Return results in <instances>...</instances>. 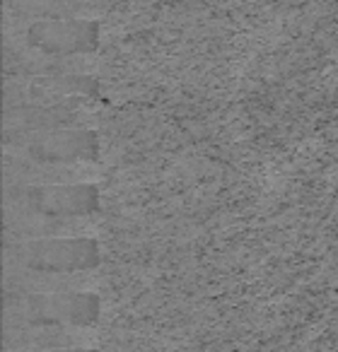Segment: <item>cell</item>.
<instances>
[{"label": "cell", "instance_id": "6", "mask_svg": "<svg viewBox=\"0 0 338 352\" xmlns=\"http://www.w3.org/2000/svg\"><path fill=\"white\" fill-rule=\"evenodd\" d=\"M102 97V82L87 73H46L27 75L6 85V104L10 107H44L63 104L73 99L94 102Z\"/></svg>", "mask_w": 338, "mask_h": 352}, {"label": "cell", "instance_id": "2", "mask_svg": "<svg viewBox=\"0 0 338 352\" xmlns=\"http://www.w3.org/2000/svg\"><path fill=\"white\" fill-rule=\"evenodd\" d=\"M104 302L89 289L30 292L8 299V318L32 328H87L102 316Z\"/></svg>", "mask_w": 338, "mask_h": 352}, {"label": "cell", "instance_id": "9", "mask_svg": "<svg viewBox=\"0 0 338 352\" xmlns=\"http://www.w3.org/2000/svg\"><path fill=\"white\" fill-rule=\"evenodd\" d=\"M36 3H44V0H36Z\"/></svg>", "mask_w": 338, "mask_h": 352}, {"label": "cell", "instance_id": "7", "mask_svg": "<svg viewBox=\"0 0 338 352\" xmlns=\"http://www.w3.org/2000/svg\"><path fill=\"white\" fill-rule=\"evenodd\" d=\"M85 99H73L63 104H44V107H10L6 109L3 138L22 135V133L54 131V128L75 126L83 116Z\"/></svg>", "mask_w": 338, "mask_h": 352}, {"label": "cell", "instance_id": "1", "mask_svg": "<svg viewBox=\"0 0 338 352\" xmlns=\"http://www.w3.org/2000/svg\"><path fill=\"white\" fill-rule=\"evenodd\" d=\"M104 251L94 236H30L6 246V261L34 275H80L99 268Z\"/></svg>", "mask_w": 338, "mask_h": 352}, {"label": "cell", "instance_id": "3", "mask_svg": "<svg viewBox=\"0 0 338 352\" xmlns=\"http://www.w3.org/2000/svg\"><path fill=\"white\" fill-rule=\"evenodd\" d=\"M6 203L34 220H85L102 212V191L97 184L87 182L30 184L8 188Z\"/></svg>", "mask_w": 338, "mask_h": 352}, {"label": "cell", "instance_id": "4", "mask_svg": "<svg viewBox=\"0 0 338 352\" xmlns=\"http://www.w3.org/2000/svg\"><path fill=\"white\" fill-rule=\"evenodd\" d=\"M8 155L22 157L34 164L63 166L80 162H97L102 157V138L92 128H54V131L22 133L3 138Z\"/></svg>", "mask_w": 338, "mask_h": 352}, {"label": "cell", "instance_id": "8", "mask_svg": "<svg viewBox=\"0 0 338 352\" xmlns=\"http://www.w3.org/2000/svg\"><path fill=\"white\" fill-rule=\"evenodd\" d=\"M25 352H99L94 347H83V345H51V347H32Z\"/></svg>", "mask_w": 338, "mask_h": 352}, {"label": "cell", "instance_id": "5", "mask_svg": "<svg viewBox=\"0 0 338 352\" xmlns=\"http://www.w3.org/2000/svg\"><path fill=\"white\" fill-rule=\"evenodd\" d=\"M102 22L85 17H39L25 30V41L44 56H87L102 46Z\"/></svg>", "mask_w": 338, "mask_h": 352}]
</instances>
